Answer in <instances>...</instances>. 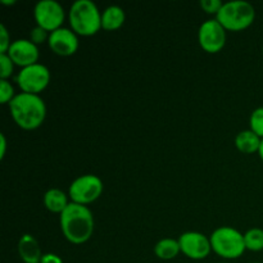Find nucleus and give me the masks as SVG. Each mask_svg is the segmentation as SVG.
Wrapping results in <instances>:
<instances>
[{"label":"nucleus","mask_w":263,"mask_h":263,"mask_svg":"<svg viewBox=\"0 0 263 263\" xmlns=\"http://www.w3.org/2000/svg\"><path fill=\"white\" fill-rule=\"evenodd\" d=\"M15 91L9 80H0V103L9 104L15 97Z\"/></svg>","instance_id":"nucleus-20"},{"label":"nucleus","mask_w":263,"mask_h":263,"mask_svg":"<svg viewBox=\"0 0 263 263\" xmlns=\"http://www.w3.org/2000/svg\"><path fill=\"white\" fill-rule=\"evenodd\" d=\"M44 205H45L46 210L51 213H58L61 215L64 210L69 205V195L66 194L63 190L57 189H49L48 192L44 194L43 198Z\"/></svg>","instance_id":"nucleus-15"},{"label":"nucleus","mask_w":263,"mask_h":263,"mask_svg":"<svg viewBox=\"0 0 263 263\" xmlns=\"http://www.w3.org/2000/svg\"><path fill=\"white\" fill-rule=\"evenodd\" d=\"M40 263H63L61 257L55 253H45L41 258Z\"/></svg>","instance_id":"nucleus-25"},{"label":"nucleus","mask_w":263,"mask_h":263,"mask_svg":"<svg viewBox=\"0 0 263 263\" xmlns=\"http://www.w3.org/2000/svg\"><path fill=\"white\" fill-rule=\"evenodd\" d=\"M7 153V138L4 134H0V159H4Z\"/></svg>","instance_id":"nucleus-26"},{"label":"nucleus","mask_w":263,"mask_h":263,"mask_svg":"<svg viewBox=\"0 0 263 263\" xmlns=\"http://www.w3.org/2000/svg\"><path fill=\"white\" fill-rule=\"evenodd\" d=\"M212 252L223 259H236L247 251L244 234L231 226L217 228L210 236Z\"/></svg>","instance_id":"nucleus-5"},{"label":"nucleus","mask_w":263,"mask_h":263,"mask_svg":"<svg viewBox=\"0 0 263 263\" xmlns=\"http://www.w3.org/2000/svg\"><path fill=\"white\" fill-rule=\"evenodd\" d=\"M249 126L256 135L263 139V107L256 108L252 112L251 118H249Z\"/></svg>","instance_id":"nucleus-19"},{"label":"nucleus","mask_w":263,"mask_h":263,"mask_svg":"<svg viewBox=\"0 0 263 263\" xmlns=\"http://www.w3.org/2000/svg\"><path fill=\"white\" fill-rule=\"evenodd\" d=\"M49 36H50V32L44 30L43 27H39V26H35V27L30 31V40L37 46L43 45V44L45 43L48 44Z\"/></svg>","instance_id":"nucleus-22"},{"label":"nucleus","mask_w":263,"mask_h":263,"mask_svg":"<svg viewBox=\"0 0 263 263\" xmlns=\"http://www.w3.org/2000/svg\"><path fill=\"white\" fill-rule=\"evenodd\" d=\"M262 55H263V46H262Z\"/></svg>","instance_id":"nucleus-29"},{"label":"nucleus","mask_w":263,"mask_h":263,"mask_svg":"<svg viewBox=\"0 0 263 263\" xmlns=\"http://www.w3.org/2000/svg\"><path fill=\"white\" fill-rule=\"evenodd\" d=\"M181 253L193 261H202L212 252L211 240L204 234L198 231H186L177 239Z\"/></svg>","instance_id":"nucleus-10"},{"label":"nucleus","mask_w":263,"mask_h":263,"mask_svg":"<svg viewBox=\"0 0 263 263\" xmlns=\"http://www.w3.org/2000/svg\"><path fill=\"white\" fill-rule=\"evenodd\" d=\"M51 73L46 66L41 63L32 64L26 68H21L15 76V82L22 92L40 95L50 84Z\"/></svg>","instance_id":"nucleus-7"},{"label":"nucleus","mask_w":263,"mask_h":263,"mask_svg":"<svg viewBox=\"0 0 263 263\" xmlns=\"http://www.w3.org/2000/svg\"><path fill=\"white\" fill-rule=\"evenodd\" d=\"M258 154H259V158H261L262 162H263V139H262V141H261V146H259Z\"/></svg>","instance_id":"nucleus-28"},{"label":"nucleus","mask_w":263,"mask_h":263,"mask_svg":"<svg viewBox=\"0 0 263 263\" xmlns=\"http://www.w3.org/2000/svg\"><path fill=\"white\" fill-rule=\"evenodd\" d=\"M126 21L125 10L120 5H109L102 12V30L112 32L120 30Z\"/></svg>","instance_id":"nucleus-14"},{"label":"nucleus","mask_w":263,"mask_h":263,"mask_svg":"<svg viewBox=\"0 0 263 263\" xmlns=\"http://www.w3.org/2000/svg\"><path fill=\"white\" fill-rule=\"evenodd\" d=\"M48 46L57 55L71 57L79 50V35H76L71 28H58V30L50 32Z\"/></svg>","instance_id":"nucleus-11"},{"label":"nucleus","mask_w":263,"mask_h":263,"mask_svg":"<svg viewBox=\"0 0 263 263\" xmlns=\"http://www.w3.org/2000/svg\"><path fill=\"white\" fill-rule=\"evenodd\" d=\"M228 31L217 20H208L200 25L198 31V41L205 53L217 54L225 48Z\"/></svg>","instance_id":"nucleus-9"},{"label":"nucleus","mask_w":263,"mask_h":263,"mask_svg":"<svg viewBox=\"0 0 263 263\" xmlns=\"http://www.w3.org/2000/svg\"><path fill=\"white\" fill-rule=\"evenodd\" d=\"M244 241H246L247 251H263V230L259 228L249 229V230L244 234Z\"/></svg>","instance_id":"nucleus-18"},{"label":"nucleus","mask_w":263,"mask_h":263,"mask_svg":"<svg viewBox=\"0 0 263 263\" xmlns=\"http://www.w3.org/2000/svg\"><path fill=\"white\" fill-rule=\"evenodd\" d=\"M68 22L76 35H95L102 30V12L91 0H76L68 10Z\"/></svg>","instance_id":"nucleus-3"},{"label":"nucleus","mask_w":263,"mask_h":263,"mask_svg":"<svg viewBox=\"0 0 263 263\" xmlns=\"http://www.w3.org/2000/svg\"><path fill=\"white\" fill-rule=\"evenodd\" d=\"M180 253H181V249H180L179 240H176V239H161L154 246V254L162 261H171V259L176 258Z\"/></svg>","instance_id":"nucleus-17"},{"label":"nucleus","mask_w":263,"mask_h":263,"mask_svg":"<svg viewBox=\"0 0 263 263\" xmlns=\"http://www.w3.org/2000/svg\"><path fill=\"white\" fill-rule=\"evenodd\" d=\"M15 3H17L15 0H2L3 5H14Z\"/></svg>","instance_id":"nucleus-27"},{"label":"nucleus","mask_w":263,"mask_h":263,"mask_svg":"<svg viewBox=\"0 0 263 263\" xmlns=\"http://www.w3.org/2000/svg\"><path fill=\"white\" fill-rule=\"evenodd\" d=\"M220 263H229V262H220Z\"/></svg>","instance_id":"nucleus-30"},{"label":"nucleus","mask_w":263,"mask_h":263,"mask_svg":"<svg viewBox=\"0 0 263 263\" xmlns=\"http://www.w3.org/2000/svg\"><path fill=\"white\" fill-rule=\"evenodd\" d=\"M13 41H10V33L5 25H0V54H7Z\"/></svg>","instance_id":"nucleus-24"},{"label":"nucleus","mask_w":263,"mask_h":263,"mask_svg":"<svg viewBox=\"0 0 263 263\" xmlns=\"http://www.w3.org/2000/svg\"><path fill=\"white\" fill-rule=\"evenodd\" d=\"M9 112L18 127L32 131L40 127L46 118V104L40 95L20 92L9 103Z\"/></svg>","instance_id":"nucleus-2"},{"label":"nucleus","mask_w":263,"mask_h":263,"mask_svg":"<svg viewBox=\"0 0 263 263\" xmlns=\"http://www.w3.org/2000/svg\"><path fill=\"white\" fill-rule=\"evenodd\" d=\"M216 20L223 26L226 31L239 32L253 25L256 20L254 7L244 0H233L223 3L222 8L216 15Z\"/></svg>","instance_id":"nucleus-4"},{"label":"nucleus","mask_w":263,"mask_h":263,"mask_svg":"<svg viewBox=\"0 0 263 263\" xmlns=\"http://www.w3.org/2000/svg\"><path fill=\"white\" fill-rule=\"evenodd\" d=\"M7 54L12 59L13 63L21 68L39 63V58H40L39 46L35 45L30 39H18L13 41Z\"/></svg>","instance_id":"nucleus-12"},{"label":"nucleus","mask_w":263,"mask_h":263,"mask_svg":"<svg viewBox=\"0 0 263 263\" xmlns=\"http://www.w3.org/2000/svg\"><path fill=\"white\" fill-rule=\"evenodd\" d=\"M18 256L25 263H40L43 252L39 241L31 234H23L17 244Z\"/></svg>","instance_id":"nucleus-13"},{"label":"nucleus","mask_w":263,"mask_h":263,"mask_svg":"<svg viewBox=\"0 0 263 263\" xmlns=\"http://www.w3.org/2000/svg\"><path fill=\"white\" fill-rule=\"evenodd\" d=\"M59 222L64 238L76 246L89 241L94 234V216L87 205L71 202L59 215Z\"/></svg>","instance_id":"nucleus-1"},{"label":"nucleus","mask_w":263,"mask_h":263,"mask_svg":"<svg viewBox=\"0 0 263 263\" xmlns=\"http://www.w3.org/2000/svg\"><path fill=\"white\" fill-rule=\"evenodd\" d=\"M104 192L102 179L97 175L86 174L77 177L69 185L68 195L72 203L87 205L99 199Z\"/></svg>","instance_id":"nucleus-6"},{"label":"nucleus","mask_w":263,"mask_h":263,"mask_svg":"<svg viewBox=\"0 0 263 263\" xmlns=\"http://www.w3.org/2000/svg\"><path fill=\"white\" fill-rule=\"evenodd\" d=\"M253 263H261V262H253Z\"/></svg>","instance_id":"nucleus-31"},{"label":"nucleus","mask_w":263,"mask_h":263,"mask_svg":"<svg viewBox=\"0 0 263 263\" xmlns=\"http://www.w3.org/2000/svg\"><path fill=\"white\" fill-rule=\"evenodd\" d=\"M262 139L258 135L249 130H243L236 135L235 146L240 153L243 154H254L258 153L259 146H261Z\"/></svg>","instance_id":"nucleus-16"},{"label":"nucleus","mask_w":263,"mask_h":263,"mask_svg":"<svg viewBox=\"0 0 263 263\" xmlns=\"http://www.w3.org/2000/svg\"><path fill=\"white\" fill-rule=\"evenodd\" d=\"M15 64L8 54H0V80H9L14 72Z\"/></svg>","instance_id":"nucleus-21"},{"label":"nucleus","mask_w":263,"mask_h":263,"mask_svg":"<svg viewBox=\"0 0 263 263\" xmlns=\"http://www.w3.org/2000/svg\"><path fill=\"white\" fill-rule=\"evenodd\" d=\"M33 17L36 26L43 27L48 32H53L62 28L66 20V12L63 5L57 0H40L33 8Z\"/></svg>","instance_id":"nucleus-8"},{"label":"nucleus","mask_w":263,"mask_h":263,"mask_svg":"<svg viewBox=\"0 0 263 263\" xmlns=\"http://www.w3.org/2000/svg\"><path fill=\"white\" fill-rule=\"evenodd\" d=\"M223 3L221 0H202L200 2V8L207 14H215L217 15L218 12L222 8Z\"/></svg>","instance_id":"nucleus-23"}]
</instances>
